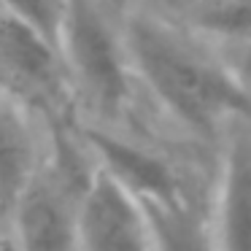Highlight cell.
Returning a JSON list of instances; mask_svg holds the SVG:
<instances>
[{"label": "cell", "mask_w": 251, "mask_h": 251, "mask_svg": "<svg viewBox=\"0 0 251 251\" xmlns=\"http://www.w3.org/2000/svg\"><path fill=\"white\" fill-rule=\"evenodd\" d=\"M132 76L162 116L197 146L213 151L235 116H251V103L229 81L213 49L181 22L138 8L125 19Z\"/></svg>", "instance_id": "obj_1"}, {"label": "cell", "mask_w": 251, "mask_h": 251, "mask_svg": "<svg viewBox=\"0 0 251 251\" xmlns=\"http://www.w3.org/2000/svg\"><path fill=\"white\" fill-rule=\"evenodd\" d=\"M60 54L71 84L103 116H122L130 105L135 76L125 35L95 0H68Z\"/></svg>", "instance_id": "obj_2"}, {"label": "cell", "mask_w": 251, "mask_h": 251, "mask_svg": "<svg viewBox=\"0 0 251 251\" xmlns=\"http://www.w3.org/2000/svg\"><path fill=\"white\" fill-rule=\"evenodd\" d=\"M208 243L213 249L251 251V116H235L213 149Z\"/></svg>", "instance_id": "obj_3"}, {"label": "cell", "mask_w": 251, "mask_h": 251, "mask_svg": "<svg viewBox=\"0 0 251 251\" xmlns=\"http://www.w3.org/2000/svg\"><path fill=\"white\" fill-rule=\"evenodd\" d=\"M76 249H157V238H154L146 205L98 162H95V170L76 205Z\"/></svg>", "instance_id": "obj_4"}, {"label": "cell", "mask_w": 251, "mask_h": 251, "mask_svg": "<svg viewBox=\"0 0 251 251\" xmlns=\"http://www.w3.org/2000/svg\"><path fill=\"white\" fill-rule=\"evenodd\" d=\"M41 168V149L27 105L17 92L0 84V227H11V216L30 178Z\"/></svg>", "instance_id": "obj_5"}, {"label": "cell", "mask_w": 251, "mask_h": 251, "mask_svg": "<svg viewBox=\"0 0 251 251\" xmlns=\"http://www.w3.org/2000/svg\"><path fill=\"white\" fill-rule=\"evenodd\" d=\"M0 65L49 98H60L68 81L60 49L6 11H0Z\"/></svg>", "instance_id": "obj_6"}, {"label": "cell", "mask_w": 251, "mask_h": 251, "mask_svg": "<svg viewBox=\"0 0 251 251\" xmlns=\"http://www.w3.org/2000/svg\"><path fill=\"white\" fill-rule=\"evenodd\" d=\"M178 22L208 44L251 38V0H192Z\"/></svg>", "instance_id": "obj_7"}, {"label": "cell", "mask_w": 251, "mask_h": 251, "mask_svg": "<svg viewBox=\"0 0 251 251\" xmlns=\"http://www.w3.org/2000/svg\"><path fill=\"white\" fill-rule=\"evenodd\" d=\"M65 3L68 0H0V11L8 17L25 22L38 35L60 49V33L62 19H65Z\"/></svg>", "instance_id": "obj_8"}, {"label": "cell", "mask_w": 251, "mask_h": 251, "mask_svg": "<svg viewBox=\"0 0 251 251\" xmlns=\"http://www.w3.org/2000/svg\"><path fill=\"white\" fill-rule=\"evenodd\" d=\"M208 46L213 49L216 60L222 62V68L227 71L229 81H232L235 87H238V92L251 103V38L216 41V44H208Z\"/></svg>", "instance_id": "obj_9"}, {"label": "cell", "mask_w": 251, "mask_h": 251, "mask_svg": "<svg viewBox=\"0 0 251 251\" xmlns=\"http://www.w3.org/2000/svg\"><path fill=\"white\" fill-rule=\"evenodd\" d=\"M189 3H192V0H141V8H146V11H154V14H159V17H168V19H176V22H178L181 14L186 11Z\"/></svg>", "instance_id": "obj_10"}]
</instances>
